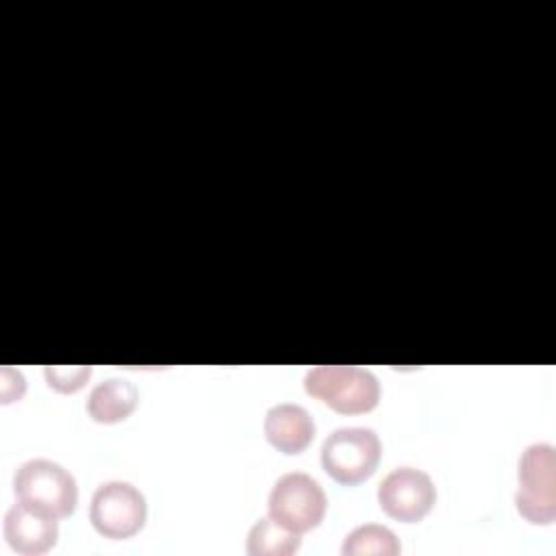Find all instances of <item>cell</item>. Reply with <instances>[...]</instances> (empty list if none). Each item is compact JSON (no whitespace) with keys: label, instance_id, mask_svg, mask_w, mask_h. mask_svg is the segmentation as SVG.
Segmentation results:
<instances>
[{"label":"cell","instance_id":"obj_1","mask_svg":"<svg viewBox=\"0 0 556 556\" xmlns=\"http://www.w3.org/2000/svg\"><path fill=\"white\" fill-rule=\"evenodd\" d=\"M304 389L341 415H363L378 406V378L356 365H317L306 371Z\"/></svg>","mask_w":556,"mask_h":556},{"label":"cell","instance_id":"obj_5","mask_svg":"<svg viewBox=\"0 0 556 556\" xmlns=\"http://www.w3.org/2000/svg\"><path fill=\"white\" fill-rule=\"evenodd\" d=\"M326 506L328 500L321 484L304 471L280 476L267 497L269 517L298 534L317 528L324 521Z\"/></svg>","mask_w":556,"mask_h":556},{"label":"cell","instance_id":"obj_10","mask_svg":"<svg viewBox=\"0 0 556 556\" xmlns=\"http://www.w3.org/2000/svg\"><path fill=\"white\" fill-rule=\"evenodd\" d=\"M137 404L139 391L124 378L102 380L87 395V413L98 424H119L132 415Z\"/></svg>","mask_w":556,"mask_h":556},{"label":"cell","instance_id":"obj_9","mask_svg":"<svg viewBox=\"0 0 556 556\" xmlns=\"http://www.w3.org/2000/svg\"><path fill=\"white\" fill-rule=\"evenodd\" d=\"M263 432L269 445L282 454H300L315 439V421L311 413L291 402L274 404L263 419Z\"/></svg>","mask_w":556,"mask_h":556},{"label":"cell","instance_id":"obj_13","mask_svg":"<svg viewBox=\"0 0 556 556\" xmlns=\"http://www.w3.org/2000/svg\"><path fill=\"white\" fill-rule=\"evenodd\" d=\"M46 382L59 393H74L85 387L91 376V365H46Z\"/></svg>","mask_w":556,"mask_h":556},{"label":"cell","instance_id":"obj_4","mask_svg":"<svg viewBox=\"0 0 556 556\" xmlns=\"http://www.w3.org/2000/svg\"><path fill=\"white\" fill-rule=\"evenodd\" d=\"M382 454L376 430L363 426L337 428L321 445V467L339 484L354 486L374 476Z\"/></svg>","mask_w":556,"mask_h":556},{"label":"cell","instance_id":"obj_2","mask_svg":"<svg viewBox=\"0 0 556 556\" xmlns=\"http://www.w3.org/2000/svg\"><path fill=\"white\" fill-rule=\"evenodd\" d=\"M13 493L24 506L56 519L70 517L78 504L74 476L48 458L22 463L13 476Z\"/></svg>","mask_w":556,"mask_h":556},{"label":"cell","instance_id":"obj_8","mask_svg":"<svg viewBox=\"0 0 556 556\" xmlns=\"http://www.w3.org/2000/svg\"><path fill=\"white\" fill-rule=\"evenodd\" d=\"M4 539L9 547L17 554H24V556L46 554L56 545V539H59L56 517L43 515L17 502L4 515Z\"/></svg>","mask_w":556,"mask_h":556},{"label":"cell","instance_id":"obj_12","mask_svg":"<svg viewBox=\"0 0 556 556\" xmlns=\"http://www.w3.org/2000/svg\"><path fill=\"white\" fill-rule=\"evenodd\" d=\"M400 549H402V545H400L395 532L380 523H365V526L354 528L352 532L345 534L343 545H341L343 556H367V554L395 556V554H400Z\"/></svg>","mask_w":556,"mask_h":556},{"label":"cell","instance_id":"obj_11","mask_svg":"<svg viewBox=\"0 0 556 556\" xmlns=\"http://www.w3.org/2000/svg\"><path fill=\"white\" fill-rule=\"evenodd\" d=\"M302 534L285 528L271 517H261L248 532V554L250 556H289L302 545Z\"/></svg>","mask_w":556,"mask_h":556},{"label":"cell","instance_id":"obj_6","mask_svg":"<svg viewBox=\"0 0 556 556\" xmlns=\"http://www.w3.org/2000/svg\"><path fill=\"white\" fill-rule=\"evenodd\" d=\"M148 517V504L143 493L124 480L102 482L89 504V521L104 539H130L135 536Z\"/></svg>","mask_w":556,"mask_h":556},{"label":"cell","instance_id":"obj_3","mask_svg":"<svg viewBox=\"0 0 556 556\" xmlns=\"http://www.w3.org/2000/svg\"><path fill=\"white\" fill-rule=\"evenodd\" d=\"M519 489L515 506L534 526L556 519V450L552 443H532L519 456Z\"/></svg>","mask_w":556,"mask_h":556},{"label":"cell","instance_id":"obj_7","mask_svg":"<svg viewBox=\"0 0 556 556\" xmlns=\"http://www.w3.org/2000/svg\"><path fill=\"white\" fill-rule=\"evenodd\" d=\"M437 502L432 478L417 467H395L378 484V504L395 521H421Z\"/></svg>","mask_w":556,"mask_h":556},{"label":"cell","instance_id":"obj_14","mask_svg":"<svg viewBox=\"0 0 556 556\" xmlns=\"http://www.w3.org/2000/svg\"><path fill=\"white\" fill-rule=\"evenodd\" d=\"M24 391H26V380H24L22 371L11 369V367H2L0 369V395H2V402L9 404V402H15V400H22Z\"/></svg>","mask_w":556,"mask_h":556}]
</instances>
